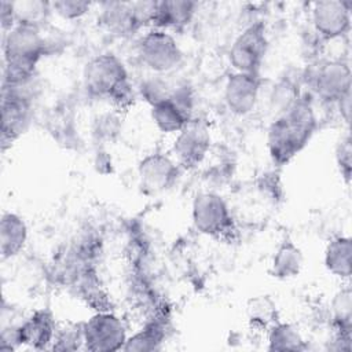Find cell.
Wrapping results in <instances>:
<instances>
[{"mask_svg":"<svg viewBox=\"0 0 352 352\" xmlns=\"http://www.w3.org/2000/svg\"><path fill=\"white\" fill-rule=\"evenodd\" d=\"M298 98H300L298 87L293 81L286 78V80H280L276 85H274L271 103L274 109H276L280 114L286 111Z\"/></svg>","mask_w":352,"mask_h":352,"instance_id":"obj_28","label":"cell"},{"mask_svg":"<svg viewBox=\"0 0 352 352\" xmlns=\"http://www.w3.org/2000/svg\"><path fill=\"white\" fill-rule=\"evenodd\" d=\"M212 138L208 126L201 121L191 120L180 132L173 142L172 151L176 157V162L183 168H194L199 165L209 148Z\"/></svg>","mask_w":352,"mask_h":352,"instance_id":"obj_12","label":"cell"},{"mask_svg":"<svg viewBox=\"0 0 352 352\" xmlns=\"http://www.w3.org/2000/svg\"><path fill=\"white\" fill-rule=\"evenodd\" d=\"M28 226L25 220L14 213L4 212L0 219V254L3 260L15 257L28 242Z\"/></svg>","mask_w":352,"mask_h":352,"instance_id":"obj_18","label":"cell"},{"mask_svg":"<svg viewBox=\"0 0 352 352\" xmlns=\"http://www.w3.org/2000/svg\"><path fill=\"white\" fill-rule=\"evenodd\" d=\"M82 82L91 96L109 99L118 107H126L133 99L126 67L117 55L110 52L99 54L87 62Z\"/></svg>","mask_w":352,"mask_h":352,"instance_id":"obj_3","label":"cell"},{"mask_svg":"<svg viewBox=\"0 0 352 352\" xmlns=\"http://www.w3.org/2000/svg\"><path fill=\"white\" fill-rule=\"evenodd\" d=\"M352 146H351V136L346 133L336 146V164L338 172L344 182L348 184L351 182L352 173Z\"/></svg>","mask_w":352,"mask_h":352,"instance_id":"obj_29","label":"cell"},{"mask_svg":"<svg viewBox=\"0 0 352 352\" xmlns=\"http://www.w3.org/2000/svg\"><path fill=\"white\" fill-rule=\"evenodd\" d=\"M311 19L315 32L326 38L336 40L351 29V3L344 0H322L312 4Z\"/></svg>","mask_w":352,"mask_h":352,"instance_id":"obj_13","label":"cell"},{"mask_svg":"<svg viewBox=\"0 0 352 352\" xmlns=\"http://www.w3.org/2000/svg\"><path fill=\"white\" fill-rule=\"evenodd\" d=\"M84 348L92 352H114L124 348L126 327L121 318L110 311H99L82 323Z\"/></svg>","mask_w":352,"mask_h":352,"instance_id":"obj_6","label":"cell"},{"mask_svg":"<svg viewBox=\"0 0 352 352\" xmlns=\"http://www.w3.org/2000/svg\"><path fill=\"white\" fill-rule=\"evenodd\" d=\"M197 3L191 0L155 1L151 25L162 30H180L194 18Z\"/></svg>","mask_w":352,"mask_h":352,"instance_id":"obj_16","label":"cell"},{"mask_svg":"<svg viewBox=\"0 0 352 352\" xmlns=\"http://www.w3.org/2000/svg\"><path fill=\"white\" fill-rule=\"evenodd\" d=\"M302 264L304 256L301 249L293 241L285 239L280 242L272 256L270 274L280 280L290 279L300 274Z\"/></svg>","mask_w":352,"mask_h":352,"instance_id":"obj_19","label":"cell"},{"mask_svg":"<svg viewBox=\"0 0 352 352\" xmlns=\"http://www.w3.org/2000/svg\"><path fill=\"white\" fill-rule=\"evenodd\" d=\"M165 340V324L158 319L146 323L139 331L126 338L122 351L150 352L161 349Z\"/></svg>","mask_w":352,"mask_h":352,"instance_id":"obj_22","label":"cell"},{"mask_svg":"<svg viewBox=\"0 0 352 352\" xmlns=\"http://www.w3.org/2000/svg\"><path fill=\"white\" fill-rule=\"evenodd\" d=\"M260 87V73H231L224 85V102L227 109L235 116L252 113L258 102Z\"/></svg>","mask_w":352,"mask_h":352,"instance_id":"obj_14","label":"cell"},{"mask_svg":"<svg viewBox=\"0 0 352 352\" xmlns=\"http://www.w3.org/2000/svg\"><path fill=\"white\" fill-rule=\"evenodd\" d=\"M268 351H305L307 344L292 323L276 322L268 330Z\"/></svg>","mask_w":352,"mask_h":352,"instance_id":"obj_23","label":"cell"},{"mask_svg":"<svg viewBox=\"0 0 352 352\" xmlns=\"http://www.w3.org/2000/svg\"><path fill=\"white\" fill-rule=\"evenodd\" d=\"M351 256L352 239L349 236H336L329 241L324 249V267L337 278H351Z\"/></svg>","mask_w":352,"mask_h":352,"instance_id":"obj_21","label":"cell"},{"mask_svg":"<svg viewBox=\"0 0 352 352\" xmlns=\"http://www.w3.org/2000/svg\"><path fill=\"white\" fill-rule=\"evenodd\" d=\"M98 21L107 32L116 36H129L140 29L133 3H103Z\"/></svg>","mask_w":352,"mask_h":352,"instance_id":"obj_17","label":"cell"},{"mask_svg":"<svg viewBox=\"0 0 352 352\" xmlns=\"http://www.w3.org/2000/svg\"><path fill=\"white\" fill-rule=\"evenodd\" d=\"M81 345H84L82 323L56 329V334L51 348L54 351H76Z\"/></svg>","mask_w":352,"mask_h":352,"instance_id":"obj_27","label":"cell"},{"mask_svg":"<svg viewBox=\"0 0 352 352\" xmlns=\"http://www.w3.org/2000/svg\"><path fill=\"white\" fill-rule=\"evenodd\" d=\"M0 21L3 32H8L16 25L15 21V12H14V4L12 1H1L0 3Z\"/></svg>","mask_w":352,"mask_h":352,"instance_id":"obj_31","label":"cell"},{"mask_svg":"<svg viewBox=\"0 0 352 352\" xmlns=\"http://www.w3.org/2000/svg\"><path fill=\"white\" fill-rule=\"evenodd\" d=\"M336 334L352 336V292L349 287L338 290L330 304Z\"/></svg>","mask_w":352,"mask_h":352,"instance_id":"obj_25","label":"cell"},{"mask_svg":"<svg viewBox=\"0 0 352 352\" xmlns=\"http://www.w3.org/2000/svg\"><path fill=\"white\" fill-rule=\"evenodd\" d=\"M246 315L250 326L254 329L268 330L279 320L276 304L267 294L252 297L246 305Z\"/></svg>","mask_w":352,"mask_h":352,"instance_id":"obj_24","label":"cell"},{"mask_svg":"<svg viewBox=\"0 0 352 352\" xmlns=\"http://www.w3.org/2000/svg\"><path fill=\"white\" fill-rule=\"evenodd\" d=\"M268 37L263 21L245 28L232 41L228 51V60L234 72L260 73L267 55Z\"/></svg>","mask_w":352,"mask_h":352,"instance_id":"obj_5","label":"cell"},{"mask_svg":"<svg viewBox=\"0 0 352 352\" xmlns=\"http://www.w3.org/2000/svg\"><path fill=\"white\" fill-rule=\"evenodd\" d=\"M192 98L187 88H179L151 103V120L162 133H177L190 121Z\"/></svg>","mask_w":352,"mask_h":352,"instance_id":"obj_9","label":"cell"},{"mask_svg":"<svg viewBox=\"0 0 352 352\" xmlns=\"http://www.w3.org/2000/svg\"><path fill=\"white\" fill-rule=\"evenodd\" d=\"M48 43L41 28L16 23L3 38V88L26 87L34 76L38 60L47 52Z\"/></svg>","mask_w":352,"mask_h":352,"instance_id":"obj_2","label":"cell"},{"mask_svg":"<svg viewBox=\"0 0 352 352\" xmlns=\"http://www.w3.org/2000/svg\"><path fill=\"white\" fill-rule=\"evenodd\" d=\"M318 128L312 103L300 96L286 111L280 113L267 132V147L278 166L289 164L311 140Z\"/></svg>","mask_w":352,"mask_h":352,"instance_id":"obj_1","label":"cell"},{"mask_svg":"<svg viewBox=\"0 0 352 352\" xmlns=\"http://www.w3.org/2000/svg\"><path fill=\"white\" fill-rule=\"evenodd\" d=\"M138 54L147 69L160 74L176 69L183 59L176 38L166 30L155 28L140 38Z\"/></svg>","mask_w":352,"mask_h":352,"instance_id":"obj_7","label":"cell"},{"mask_svg":"<svg viewBox=\"0 0 352 352\" xmlns=\"http://www.w3.org/2000/svg\"><path fill=\"white\" fill-rule=\"evenodd\" d=\"M26 87L3 88L0 125L3 144L16 140L32 122V98L26 92Z\"/></svg>","mask_w":352,"mask_h":352,"instance_id":"obj_8","label":"cell"},{"mask_svg":"<svg viewBox=\"0 0 352 352\" xmlns=\"http://www.w3.org/2000/svg\"><path fill=\"white\" fill-rule=\"evenodd\" d=\"M52 11L56 12L60 18L67 21H74L81 16H84L89 8V1H81V0H59L51 3Z\"/></svg>","mask_w":352,"mask_h":352,"instance_id":"obj_30","label":"cell"},{"mask_svg":"<svg viewBox=\"0 0 352 352\" xmlns=\"http://www.w3.org/2000/svg\"><path fill=\"white\" fill-rule=\"evenodd\" d=\"M21 345H28L33 349L48 348L55 338L56 326L52 314L48 309H37L18 324Z\"/></svg>","mask_w":352,"mask_h":352,"instance_id":"obj_15","label":"cell"},{"mask_svg":"<svg viewBox=\"0 0 352 352\" xmlns=\"http://www.w3.org/2000/svg\"><path fill=\"white\" fill-rule=\"evenodd\" d=\"M191 217L195 230L206 236L224 238L234 231V219L224 198L213 191L194 197Z\"/></svg>","mask_w":352,"mask_h":352,"instance_id":"obj_4","label":"cell"},{"mask_svg":"<svg viewBox=\"0 0 352 352\" xmlns=\"http://www.w3.org/2000/svg\"><path fill=\"white\" fill-rule=\"evenodd\" d=\"M311 85L322 100L337 104L351 95V69L340 59L324 60L314 70Z\"/></svg>","mask_w":352,"mask_h":352,"instance_id":"obj_11","label":"cell"},{"mask_svg":"<svg viewBox=\"0 0 352 352\" xmlns=\"http://www.w3.org/2000/svg\"><path fill=\"white\" fill-rule=\"evenodd\" d=\"M16 23H25L41 28L52 11L51 3L40 0L12 1Z\"/></svg>","mask_w":352,"mask_h":352,"instance_id":"obj_26","label":"cell"},{"mask_svg":"<svg viewBox=\"0 0 352 352\" xmlns=\"http://www.w3.org/2000/svg\"><path fill=\"white\" fill-rule=\"evenodd\" d=\"M72 286L76 289L77 294L96 312L99 311H110L109 297L96 275L95 267H85L74 279Z\"/></svg>","mask_w":352,"mask_h":352,"instance_id":"obj_20","label":"cell"},{"mask_svg":"<svg viewBox=\"0 0 352 352\" xmlns=\"http://www.w3.org/2000/svg\"><path fill=\"white\" fill-rule=\"evenodd\" d=\"M179 176L180 165L162 153L147 154L138 165L139 187L146 195H157L169 190Z\"/></svg>","mask_w":352,"mask_h":352,"instance_id":"obj_10","label":"cell"}]
</instances>
